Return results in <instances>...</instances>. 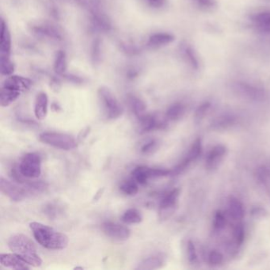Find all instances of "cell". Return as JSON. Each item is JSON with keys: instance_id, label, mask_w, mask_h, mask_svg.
Instances as JSON below:
<instances>
[{"instance_id": "obj_44", "label": "cell", "mask_w": 270, "mask_h": 270, "mask_svg": "<svg viewBox=\"0 0 270 270\" xmlns=\"http://www.w3.org/2000/svg\"><path fill=\"white\" fill-rule=\"evenodd\" d=\"M67 81L72 84H76V85H81L85 82L84 78L80 77V76H76V75H72V74H64V76H62Z\"/></svg>"}, {"instance_id": "obj_16", "label": "cell", "mask_w": 270, "mask_h": 270, "mask_svg": "<svg viewBox=\"0 0 270 270\" xmlns=\"http://www.w3.org/2000/svg\"><path fill=\"white\" fill-rule=\"evenodd\" d=\"M0 263L5 268L11 269V270H25L30 269L29 265L14 253L13 254H1Z\"/></svg>"}, {"instance_id": "obj_3", "label": "cell", "mask_w": 270, "mask_h": 270, "mask_svg": "<svg viewBox=\"0 0 270 270\" xmlns=\"http://www.w3.org/2000/svg\"><path fill=\"white\" fill-rule=\"evenodd\" d=\"M97 97L108 120L117 119L122 115L123 107L109 88L101 87L97 90Z\"/></svg>"}, {"instance_id": "obj_10", "label": "cell", "mask_w": 270, "mask_h": 270, "mask_svg": "<svg viewBox=\"0 0 270 270\" xmlns=\"http://www.w3.org/2000/svg\"><path fill=\"white\" fill-rule=\"evenodd\" d=\"M139 130L142 133H150L156 129H165L168 122L165 116L161 117L155 113H147L138 118Z\"/></svg>"}, {"instance_id": "obj_2", "label": "cell", "mask_w": 270, "mask_h": 270, "mask_svg": "<svg viewBox=\"0 0 270 270\" xmlns=\"http://www.w3.org/2000/svg\"><path fill=\"white\" fill-rule=\"evenodd\" d=\"M8 246L11 251L33 267H40L42 259L37 252L36 246L25 234H17L10 237Z\"/></svg>"}, {"instance_id": "obj_49", "label": "cell", "mask_w": 270, "mask_h": 270, "mask_svg": "<svg viewBox=\"0 0 270 270\" xmlns=\"http://www.w3.org/2000/svg\"><path fill=\"white\" fill-rule=\"evenodd\" d=\"M138 76V72H136V71H135V70H131V71H129V74H128V76H129V78H130V79H134V78L136 77V76Z\"/></svg>"}, {"instance_id": "obj_14", "label": "cell", "mask_w": 270, "mask_h": 270, "mask_svg": "<svg viewBox=\"0 0 270 270\" xmlns=\"http://www.w3.org/2000/svg\"><path fill=\"white\" fill-rule=\"evenodd\" d=\"M31 32L34 36L41 39L56 41L63 40V34L57 27L51 24H38L32 26Z\"/></svg>"}, {"instance_id": "obj_25", "label": "cell", "mask_w": 270, "mask_h": 270, "mask_svg": "<svg viewBox=\"0 0 270 270\" xmlns=\"http://www.w3.org/2000/svg\"><path fill=\"white\" fill-rule=\"evenodd\" d=\"M90 13H91L92 23L97 30L109 31L111 29L110 21L109 20L107 17L105 16V14L94 8L91 10Z\"/></svg>"}, {"instance_id": "obj_39", "label": "cell", "mask_w": 270, "mask_h": 270, "mask_svg": "<svg viewBox=\"0 0 270 270\" xmlns=\"http://www.w3.org/2000/svg\"><path fill=\"white\" fill-rule=\"evenodd\" d=\"M187 259L190 265L198 264L199 258L197 254V248L194 242L192 240H189L186 243Z\"/></svg>"}, {"instance_id": "obj_6", "label": "cell", "mask_w": 270, "mask_h": 270, "mask_svg": "<svg viewBox=\"0 0 270 270\" xmlns=\"http://www.w3.org/2000/svg\"><path fill=\"white\" fill-rule=\"evenodd\" d=\"M18 171L26 179H38L42 175V158L36 152H30L21 160Z\"/></svg>"}, {"instance_id": "obj_4", "label": "cell", "mask_w": 270, "mask_h": 270, "mask_svg": "<svg viewBox=\"0 0 270 270\" xmlns=\"http://www.w3.org/2000/svg\"><path fill=\"white\" fill-rule=\"evenodd\" d=\"M39 140L42 143L55 147L56 149L70 151L77 147V139L67 133L46 132L39 135Z\"/></svg>"}, {"instance_id": "obj_1", "label": "cell", "mask_w": 270, "mask_h": 270, "mask_svg": "<svg viewBox=\"0 0 270 270\" xmlns=\"http://www.w3.org/2000/svg\"><path fill=\"white\" fill-rule=\"evenodd\" d=\"M30 227L37 242L44 248L61 250L68 246L69 242L68 237L51 226L42 223L32 222L30 224Z\"/></svg>"}, {"instance_id": "obj_34", "label": "cell", "mask_w": 270, "mask_h": 270, "mask_svg": "<svg viewBox=\"0 0 270 270\" xmlns=\"http://www.w3.org/2000/svg\"><path fill=\"white\" fill-rule=\"evenodd\" d=\"M233 242L234 247L239 248L244 242L245 239V229L242 223L237 222L232 229Z\"/></svg>"}, {"instance_id": "obj_19", "label": "cell", "mask_w": 270, "mask_h": 270, "mask_svg": "<svg viewBox=\"0 0 270 270\" xmlns=\"http://www.w3.org/2000/svg\"><path fill=\"white\" fill-rule=\"evenodd\" d=\"M175 39L173 34L169 33H156L149 37L147 45L151 48H161L163 46L171 44Z\"/></svg>"}, {"instance_id": "obj_29", "label": "cell", "mask_w": 270, "mask_h": 270, "mask_svg": "<svg viewBox=\"0 0 270 270\" xmlns=\"http://www.w3.org/2000/svg\"><path fill=\"white\" fill-rule=\"evenodd\" d=\"M54 71L59 76H64L67 71V55L63 50L56 52L54 60Z\"/></svg>"}, {"instance_id": "obj_9", "label": "cell", "mask_w": 270, "mask_h": 270, "mask_svg": "<svg viewBox=\"0 0 270 270\" xmlns=\"http://www.w3.org/2000/svg\"><path fill=\"white\" fill-rule=\"evenodd\" d=\"M180 197V189H174L163 197L159 206V221H166L173 216L177 209Z\"/></svg>"}, {"instance_id": "obj_40", "label": "cell", "mask_w": 270, "mask_h": 270, "mask_svg": "<svg viewBox=\"0 0 270 270\" xmlns=\"http://www.w3.org/2000/svg\"><path fill=\"white\" fill-rule=\"evenodd\" d=\"M224 262V255L218 250H213L210 251L208 255V263L213 267H217L223 264Z\"/></svg>"}, {"instance_id": "obj_20", "label": "cell", "mask_w": 270, "mask_h": 270, "mask_svg": "<svg viewBox=\"0 0 270 270\" xmlns=\"http://www.w3.org/2000/svg\"><path fill=\"white\" fill-rule=\"evenodd\" d=\"M48 95L45 92H41L37 95L34 103V114L37 119L44 120L48 114Z\"/></svg>"}, {"instance_id": "obj_13", "label": "cell", "mask_w": 270, "mask_h": 270, "mask_svg": "<svg viewBox=\"0 0 270 270\" xmlns=\"http://www.w3.org/2000/svg\"><path fill=\"white\" fill-rule=\"evenodd\" d=\"M227 154V148L224 144H217L211 149L205 159V168L207 171H214L218 169L225 160Z\"/></svg>"}, {"instance_id": "obj_8", "label": "cell", "mask_w": 270, "mask_h": 270, "mask_svg": "<svg viewBox=\"0 0 270 270\" xmlns=\"http://www.w3.org/2000/svg\"><path fill=\"white\" fill-rule=\"evenodd\" d=\"M0 189L3 194L15 202L23 201L33 195L32 192L27 187L19 186L2 176L0 179Z\"/></svg>"}, {"instance_id": "obj_47", "label": "cell", "mask_w": 270, "mask_h": 270, "mask_svg": "<svg viewBox=\"0 0 270 270\" xmlns=\"http://www.w3.org/2000/svg\"><path fill=\"white\" fill-rule=\"evenodd\" d=\"M50 87H51L53 91L59 92L60 91V90L61 89V83H60V80H58V79L53 78L51 80V83H50Z\"/></svg>"}, {"instance_id": "obj_17", "label": "cell", "mask_w": 270, "mask_h": 270, "mask_svg": "<svg viewBox=\"0 0 270 270\" xmlns=\"http://www.w3.org/2000/svg\"><path fill=\"white\" fill-rule=\"evenodd\" d=\"M33 85V82L28 78L19 76H10L5 80L3 86L16 90L21 93L28 90Z\"/></svg>"}, {"instance_id": "obj_43", "label": "cell", "mask_w": 270, "mask_h": 270, "mask_svg": "<svg viewBox=\"0 0 270 270\" xmlns=\"http://www.w3.org/2000/svg\"><path fill=\"white\" fill-rule=\"evenodd\" d=\"M250 215L255 220H262L268 217V211L265 209L264 207L256 206L251 209Z\"/></svg>"}, {"instance_id": "obj_35", "label": "cell", "mask_w": 270, "mask_h": 270, "mask_svg": "<svg viewBox=\"0 0 270 270\" xmlns=\"http://www.w3.org/2000/svg\"><path fill=\"white\" fill-rule=\"evenodd\" d=\"M0 72L2 76H10L14 72V64L10 56H0Z\"/></svg>"}, {"instance_id": "obj_15", "label": "cell", "mask_w": 270, "mask_h": 270, "mask_svg": "<svg viewBox=\"0 0 270 270\" xmlns=\"http://www.w3.org/2000/svg\"><path fill=\"white\" fill-rule=\"evenodd\" d=\"M250 20L258 32L270 34V10H263L250 16Z\"/></svg>"}, {"instance_id": "obj_12", "label": "cell", "mask_w": 270, "mask_h": 270, "mask_svg": "<svg viewBox=\"0 0 270 270\" xmlns=\"http://www.w3.org/2000/svg\"><path fill=\"white\" fill-rule=\"evenodd\" d=\"M101 228L106 236L115 240H127L131 236V230L129 227L112 221L104 222L101 225Z\"/></svg>"}, {"instance_id": "obj_24", "label": "cell", "mask_w": 270, "mask_h": 270, "mask_svg": "<svg viewBox=\"0 0 270 270\" xmlns=\"http://www.w3.org/2000/svg\"><path fill=\"white\" fill-rule=\"evenodd\" d=\"M20 95V91L2 85L0 90V104L2 107H7L16 101Z\"/></svg>"}, {"instance_id": "obj_36", "label": "cell", "mask_w": 270, "mask_h": 270, "mask_svg": "<svg viewBox=\"0 0 270 270\" xmlns=\"http://www.w3.org/2000/svg\"><path fill=\"white\" fill-rule=\"evenodd\" d=\"M258 179L259 182L264 187L266 193L270 197V172L266 167H262L258 170Z\"/></svg>"}, {"instance_id": "obj_5", "label": "cell", "mask_w": 270, "mask_h": 270, "mask_svg": "<svg viewBox=\"0 0 270 270\" xmlns=\"http://www.w3.org/2000/svg\"><path fill=\"white\" fill-rule=\"evenodd\" d=\"M232 90L238 97L247 101L260 102L266 97V90L260 86L248 82L237 81L233 83Z\"/></svg>"}, {"instance_id": "obj_50", "label": "cell", "mask_w": 270, "mask_h": 270, "mask_svg": "<svg viewBox=\"0 0 270 270\" xmlns=\"http://www.w3.org/2000/svg\"><path fill=\"white\" fill-rule=\"evenodd\" d=\"M269 1H270V0H269Z\"/></svg>"}, {"instance_id": "obj_32", "label": "cell", "mask_w": 270, "mask_h": 270, "mask_svg": "<svg viewBox=\"0 0 270 270\" xmlns=\"http://www.w3.org/2000/svg\"><path fill=\"white\" fill-rule=\"evenodd\" d=\"M44 214L50 220H55L64 213V208L60 204L55 202L48 203L44 207Z\"/></svg>"}, {"instance_id": "obj_28", "label": "cell", "mask_w": 270, "mask_h": 270, "mask_svg": "<svg viewBox=\"0 0 270 270\" xmlns=\"http://www.w3.org/2000/svg\"><path fill=\"white\" fill-rule=\"evenodd\" d=\"M235 123V117L231 114H223L217 117L212 123V128L215 130H226Z\"/></svg>"}, {"instance_id": "obj_37", "label": "cell", "mask_w": 270, "mask_h": 270, "mask_svg": "<svg viewBox=\"0 0 270 270\" xmlns=\"http://www.w3.org/2000/svg\"><path fill=\"white\" fill-rule=\"evenodd\" d=\"M226 216L221 211H217L213 219V230L216 233H220L226 227Z\"/></svg>"}, {"instance_id": "obj_48", "label": "cell", "mask_w": 270, "mask_h": 270, "mask_svg": "<svg viewBox=\"0 0 270 270\" xmlns=\"http://www.w3.org/2000/svg\"><path fill=\"white\" fill-rule=\"evenodd\" d=\"M104 191H105V188H101V189H100L99 190L97 191V193H96V194L94 195V197H93V201H98V200L101 198L102 194H103Z\"/></svg>"}, {"instance_id": "obj_33", "label": "cell", "mask_w": 270, "mask_h": 270, "mask_svg": "<svg viewBox=\"0 0 270 270\" xmlns=\"http://www.w3.org/2000/svg\"><path fill=\"white\" fill-rule=\"evenodd\" d=\"M138 184L134 179H128L122 181L120 185V190L121 193L127 196H135L137 194L139 191V186Z\"/></svg>"}, {"instance_id": "obj_26", "label": "cell", "mask_w": 270, "mask_h": 270, "mask_svg": "<svg viewBox=\"0 0 270 270\" xmlns=\"http://www.w3.org/2000/svg\"><path fill=\"white\" fill-rule=\"evenodd\" d=\"M127 98L129 107L137 119L145 114L147 106L143 100L133 94H129Z\"/></svg>"}, {"instance_id": "obj_22", "label": "cell", "mask_w": 270, "mask_h": 270, "mask_svg": "<svg viewBox=\"0 0 270 270\" xmlns=\"http://www.w3.org/2000/svg\"><path fill=\"white\" fill-rule=\"evenodd\" d=\"M228 213L230 218L236 222H240L244 217V206L236 197H230L229 199Z\"/></svg>"}, {"instance_id": "obj_31", "label": "cell", "mask_w": 270, "mask_h": 270, "mask_svg": "<svg viewBox=\"0 0 270 270\" xmlns=\"http://www.w3.org/2000/svg\"><path fill=\"white\" fill-rule=\"evenodd\" d=\"M102 57V42L100 38H96L92 43L90 49V59L93 65H98Z\"/></svg>"}, {"instance_id": "obj_7", "label": "cell", "mask_w": 270, "mask_h": 270, "mask_svg": "<svg viewBox=\"0 0 270 270\" xmlns=\"http://www.w3.org/2000/svg\"><path fill=\"white\" fill-rule=\"evenodd\" d=\"M169 175H171V170L151 168L144 166L135 167L132 171V179H134L139 185H145L150 179L167 177Z\"/></svg>"}, {"instance_id": "obj_21", "label": "cell", "mask_w": 270, "mask_h": 270, "mask_svg": "<svg viewBox=\"0 0 270 270\" xmlns=\"http://www.w3.org/2000/svg\"><path fill=\"white\" fill-rule=\"evenodd\" d=\"M165 257L163 254H155L143 259L136 267V270H153L160 269L165 265Z\"/></svg>"}, {"instance_id": "obj_11", "label": "cell", "mask_w": 270, "mask_h": 270, "mask_svg": "<svg viewBox=\"0 0 270 270\" xmlns=\"http://www.w3.org/2000/svg\"><path fill=\"white\" fill-rule=\"evenodd\" d=\"M202 142H201V139L198 138L193 142L185 159L171 170V175L175 176V175L182 173L183 171H185L191 163L197 161L202 153Z\"/></svg>"}, {"instance_id": "obj_30", "label": "cell", "mask_w": 270, "mask_h": 270, "mask_svg": "<svg viewBox=\"0 0 270 270\" xmlns=\"http://www.w3.org/2000/svg\"><path fill=\"white\" fill-rule=\"evenodd\" d=\"M143 221L141 213L138 209H129L121 217V221L126 225H137Z\"/></svg>"}, {"instance_id": "obj_18", "label": "cell", "mask_w": 270, "mask_h": 270, "mask_svg": "<svg viewBox=\"0 0 270 270\" xmlns=\"http://www.w3.org/2000/svg\"><path fill=\"white\" fill-rule=\"evenodd\" d=\"M11 51V36L7 25L3 19L1 20L0 34V56H10Z\"/></svg>"}, {"instance_id": "obj_46", "label": "cell", "mask_w": 270, "mask_h": 270, "mask_svg": "<svg viewBox=\"0 0 270 270\" xmlns=\"http://www.w3.org/2000/svg\"><path fill=\"white\" fill-rule=\"evenodd\" d=\"M90 132V127H89V126H88V127H86L85 129H83V130L80 132V134L78 135V143H81V142L84 141V139L88 137V134H89Z\"/></svg>"}, {"instance_id": "obj_45", "label": "cell", "mask_w": 270, "mask_h": 270, "mask_svg": "<svg viewBox=\"0 0 270 270\" xmlns=\"http://www.w3.org/2000/svg\"><path fill=\"white\" fill-rule=\"evenodd\" d=\"M151 8L159 9L163 7L166 3V0H144Z\"/></svg>"}, {"instance_id": "obj_23", "label": "cell", "mask_w": 270, "mask_h": 270, "mask_svg": "<svg viewBox=\"0 0 270 270\" xmlns=\"http://www.w3.org/2000/svg\"><path fill=\"white\" fill-rule=\"evenodd\" d=\"M181 54L187 64L190 66L191 68L194 70H199L200 68V60L195 50L186 43H183L180 47Z\"/></svg>"}, {"instance_id": "obj_38", "label": "cell", "mask_w": 270, "mask_h": 270, "mask_svg": "<svg viewBox=\"0 0 270 270\" xmlns=\"http://www.w3.org/2000/svg\"><path fill=\"white\" fill-rule=\"evenodd\" d=\"M211 106L212 105H211L210 101H204L198 105V107L195 110L194 113V120L197 123L201 122L206 117L207 114L210 110Z\"/></svg>"}, {"instance_id": "obj_41", "label": "cell", "mask_w": 270, "mask_h": 270, "mask_svg": "<svg viewBox=\"0 0 270 270\" xmlns=\"http://www.w3.org/2000/svg\"><path fill=\"white\" fill-rule=\"evenodd\" d=\"M159 141L157 139H151L149 141L144 143L140 148V152L143 155H149L155 153L159 149Z\"/></svg>"}, {"instance_id": "obj_27", "label": "cell", "mask_w": 270, "mask_h": 270, "mask_svg": "<svg viewBox=\"0 0 270 270\" xmlns=\"http://www.w3.org/2000/svg\"><path fill=\"white\" fill-rule=\"evenodd\" d=\"M185 113V106L181 102L172 104L165 113V117L168 121H178L181 119Z\"/></svg>"}, {"instance_id": "obj_42", "label": "cell", "mask_w": 270, "mask_h": 270, "mask_svg": "<svg viewBox=\"0 0 270 270\" xmlns=\"http://www.w3.org/2000/svg\"><path fill=\"white\" fill-rule=\"evenodd\" d=\"M193 1L199 8L203 10L209 11L217 8V0H193Z\"/></svg>"}]
</instances>
